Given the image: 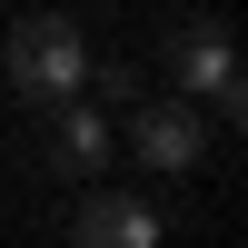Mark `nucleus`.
<instances>
[{
	"instance_id": "1",
	"label": "nucleus",
	"mask_w": 248,
	"mask_h": 248,
	"mask_svg": "<svg viewBox=\"0 0 248 248\" xmlns=\"http://www.w3.org/2000/svg\"><path fill=\"white\" fill-rule=\"evenodd\" d=\"M0 70H10V90L30 99V109H50V99H70L79 79H90V40H79V20L30 10V20H10V40H0Z\"/></svg>"
},
{
	"instance_id": "4",
	"label": "nucleus",
	"mask_w": 248,
	"mask_h": 248,
	"mask_svg": "<svg viewBox=\"0 0 248 248\" xmlns=\"http://www.w3.org/2000/svg\"><path fill=\"white\" fill-rule=\"evenodd\" d=\"M70 238H79V248H159V209H149L139 189H90Z\"/></svg>"
},
{
	"instance_id": "2",
	"label": "nucleus",
	"mask_w": 248,
	"mask_h": 248,
	"mask_svg": "<svg viewBox=\"0 0 248 248\" xmlns=\"http://www.w3.org/2000/svg\"><path fill=\"white\" fill-rule=\"evenodd\" d=\"M169 79H179V99H199V109H218V119L248 109V79H238V50H229V20H209V10L169 30Z\"/></svg>"
},
{
	"instance_id": "3",
	"label": "nucleus",
	"mask_w": 248,
	"mask_h": 248,
	"mask_svg": "<svg viewBox=\"0 0 248 248\" xmlns=\"http://www.w3.org/2000/svg\"><path fill=\"white\" fill-rule=\"evenodd\" d=\"M129 149H139V169H159V179L199 169V159H209L199 99H129Z\"/></svg>"
},
{
	"instance_id": "5",
	"label": "nucleus",
	"mask_w": 248,
	"mask_h": 248,
	"mask_svg": "<svg viewBox=\"0 0 248 248\" xmlns=\"http://www.w3.org/2000/svg\"><path fill=\"white\" fill-rule=\"evenodd\" d=\"M50 169L60 179H99L109 169V109H79V90L50 99Z\"/></svg>"
}]
</instances>
